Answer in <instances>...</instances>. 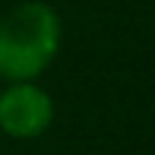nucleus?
<instances>
[{"instance_id":"1","label":"nucleus","mask_w":155,"mask_h":155,"mask_svg":"<svg viewBox=\"0 0 155 155\" xmlns=\"http://www.w3.org/2000/svg\"><path fill=\"white\" fill-rule=\"evenodd\" d=\"M63 45L60 13L45 0H22L0 16V79L32 82L51 70Z\"/></svg>"},{"instance_id":"2","label":"nucleus","mask_w":155,"mask_h":155,"mask_svg":"<svg viewBox=\"0 0 155 155\" xmlns=\"http://www.w3.org/2000/svg\"><path fill=\"white\" fill-rule=\"evenodd\" d=\"M54 124V98L38 79L6 82L0 89V133L10 139H38Z\"/></svg>"}]
</instances>
